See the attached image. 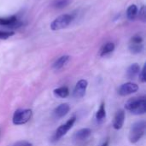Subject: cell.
Segmentation results:
<instances>
[{
	"mask_svg": "<svg viewBox=\"0 0 146 146\" xmlns=\"http://www.w3.org/2000/svg\"><path fill=\"white\" fill-rule=\"evenodd\" d=\"M125 110L133 115H141L146 112L145 97L133 98L125 104Z\"/></svg>",
	"mask_w": 146,
	"mask_h": 146,
	"instance_id": "6da1fadb",
	"label": "cell"
},
{
	"mask_svg": "<svg viewBox=\"0 0 146 146\" xmlns=\"http://www.w3.org/2000/svg\"><path fill=\"white\" fill-rule=\"evenodd\" d=\"M146 129V123L145 121H139L133 123L130 128L128 139L130 143L136 144L139 142L145 135Z\"/></svg>",
	"mask_w": 146,
	"mask_h": 146,
	"instance_id": "7a4b0ae2",
	"label": "cell"
},
{
	"mask_svg": "<svg viewBox=\"0 0 146 146\" xmlns=\"http://www.w3.org/2000/svg\"><path fill=\"white\" fill-rule=\"evenodd\" d=\"M32 115H33V111L30 109L17 110L13 115L12 122L15 126L24 125L30 121Z\"/></svg>",
	"mask_w": 146,
	"mask_h": 146,
	"instance_id": "3957f363",
	"label": "cell"
},
{
	"mask_svg": "<svg viewBox=\"0 0 146 146\" xmlns=\"http://www.w3.org/2000/svg\"><path fill=\"white\" fill-rule=\"evenodd\" d=\"M74 20V16L68 14H64L56 18L50 24V29L57 31L67 27Z\"/></svg>",
	"mask_w": 146,
	"mask_h": 146,
	"instance_id": "277c9868",
	"label": "cell"
},
{
	"mask_svg": "<svg viewBox=\"0 0 146 146\" xmlns=\"http://www.w3.org/2000/svg\"><path fill=\"white\" fill-rule=\"evenodd\" d=\"M92 130L90 128H82L77 131L73 136V142L77 146H83L86 144L92 136Z\"/></svg>",
	"mask_w": 146,
	"mask_h": 146,
	"instance_id": "5b68a950",
	"label": "cell"
},
{
	"mask_svg": "<svg viewBox=\"0 0 146 146\" xmlns=\"http://www.w3.org/2000/svg\"><path fill=\"white\" fill-rule=\"evenodd\" d=\"M76 121V117L73 116L71 117L68 121H67V122L65 124L61 125L55 132L53 137H52V141H58L61 138H62L64 135L67 134V133L72 128V127L74 126V122Z\"/></svg>",
	"mask_w": 146,
	"mask_h": 146,
	"instance_id": "8992f818",
	"label": "cell"
},
{
	"mask_svg": "<svg viewBox=\"0 0 146 146\" xmlns=\"http://www.w3.org/2000/svg\"><path fill=\"white\" fill-rule=\"evenodd\" d=\"M139 90V86L137 84L133 83V82H127L125 84H122L119 89H118V94L120 96L125 97V96H128L130 94H133L134 92H136Z\"/></svg>",
	"mask_w": 146,
	"mask_h": 146,
	"instance_id": "52a82bcc",
	"label": "cell"
},
{
	"mask_svg": "<svg viewBox=\"0 0 146 146\" xmlns=\"http://www.w3.org/2000/svg\"><path fill=\"white\" fill-rule=\"evenodd\" d=\"M88 86V82L86 80H79L74 89V92L73 95L75 98H81L85 96L86 92V88Z\"/></svg>",
	"mask_w": 146,
	"mask_h": 146,
	"instance_id": "ba28073f",
	"label": "cell"
},
{
	"mask_svg": "<svg viewBox=\"0 0 146 146\" xmlns=\"http://www.w3.org/2000/svg\"><path fill=\"white\" fill-rule=\"evenodd\" d=\"M21 25V23L18 21L17 17L15 15H12L6 18L0 17V26L7 27H19Z\"/></svg>",
	"mask_w": 146,
	"mask_h": 146,
	"instance_id": "9c48e42d",
	"label": "cell"
},
{
	"mask_svg": "<svg viewBox=\"0 0 146 146\" xmlns=\"http://www.w3.org/2000/svg\"><path fill=\"white\" fill-rule=\"evenodd\" d=\"M125 121V111L123 110H120L116 112L114 121H113V127L115 130H120L122 128L123 124Z\"/></svg>",
	"mask_w": 146,
	"mask_h": 146,
	"instance_id": "30bf717a",
	"label": "cell"
},
{
	"mask_svg": "<svg viewBox=\"0 0 146 146\" xmlns=\"http://www.w3.org/2000/svg\"><path fill=\"white\" fill-rule=\"evenodd\" d=\"M69 110H70V107L68 104H62L54 110L53 111L54 116L58 119L62 118L69 112Z\"/></svg>",
	"mask_w": 146,
	"mask_h": 146,
	"instance_id": "8fae6325",
	"label": "cell"
},
{
	"mask_svg": "<svg viewBox=\"0 0 146 146\" xmlns=\"http://www.w3.org/2000/svg\"><path fill=\"white\" fill-rule=\"evenodd\" d=\"M140 72V66L138 63H133L130 65L127 70V77L130 80L134 79Z\"/></svg>",
	"mask_w": 146,
	"mask_h": 146,
	"instance_id": "7c38bea8",
	"label": "cell"
},
{
	"mask_svg": "<svg viewBox=\"0 0 146 146\" xmlns=\"http://www.w3.org/2000/svg\"><path fill=\"white\" fill-rule=\"evenodd\" d=\"M69 58H70V56L68 55L62 56L61 57H59L57 60L55 61V62L53 63V68L56 70L61 69L62 68H63L67 64V62L69 61Z\"/></svg>",
	"mask_w": 146,
	"mask_h": 146,
	"instance_id": "4fadbf2b",
	"label": "cell"
},
{
	"mask_svg": "<svg viewBox=\"0 0 146 146\" xmlns=\"http://www.w3.org/2000/svg\"><path fill=\"white\" fill-rule=\"evenodd\" d=\"M115 45L114 43H112V42L106 43L104 45L102 46V48L99 51V56H105L108 54L113 52L115 50Z\"/></svg>",
	"mask_w": 146,
	"mask_h": 146,
	"instance_id": "5bb4252c",
	"label": "cell"
},
{
	"mask_svg": "<svg viewBox=\"0 0 146 146\" xmlns=\"http://www.w3.org/2000/svg\"><path fill=\"white\" fill-rule=\"evenodd\" d=\"M106 117V110H105V104L103 102L100 104L99 109L96 113V120L98 123H102Z\"/></svg>",
	"mask_w": 146,
	"mask_h": 146,
	"instance_id": "9a60e30c",
	"label": "cell"
},
{
	"mask_svg": "<svg viewBox=\"0 0 146 146\" xmlns=\"http://www.w3.org/2000/svg\"><path fill=\"white\" fill-rule=\"evenodd\" d=\"M53 92L56 97H58L61 98H65L69 95V90L68 86H61V87L56 88L53 91Z\"/></svg>",
	"mask_w": 146,
	"mask_h": 146,
	"instance_id": "2e32d148",
	"label": "cell"
},
{
	"mask_svg": "<svg viewBox=\"0 0 146 146\" xmlns=\"http://www.w3.org/2000/svg\"><path fill=\"white\" fill-rule=\"evenodd\" d=\"M138 13H139V9H138V7H137L135 4H132V5H130V6L127 8V15L128 19L133 20V19L137 16Z\"/></svg>",
	"mask_w": 146,
	"mask_h": 146,
	"instance_id": "e0dca14e",
	"label": "cell"
},
{
	"mask_svg": "<svg viewBox=\"0 0 146 146\" xmlns=\"http://www.w3.org/2000/svg\"><path fill=\"white\" fill-rule=\"evenodd\" d=\"M144 49V46L142 44H130L129 50L133 54H139Z\"/></svg>",
	"mask_w": 146,
	"mask_h": 146,
	"instance_id": "ac0fdd59",
	"label": "cell"
},
{
	"mask_svg": "<svg viewBox=\"0 0 146 146\" xmlns=\"http://www.w3.org/2000/svg\"><path fill=\"white\" fill-rule=\"evenodd\" d=\"M71 3V0H56L53 3V6L56 9H62L67 7Z\"/></svg>",
	"mask_w": 146,
	"mask_h": 146,
	"instance_id": "d6986e66",
	"label": "cell"
},
{
	"mask_svg": "<svg viewBox=\"0 0 146 146\" xmlns=\"http://www.w3.org/2000/svg\"><path fill=\"white\" fill-rule=\"evenodd\" d=\"M15 35L14 32H5V31H0V39L1 40H5L11 36Z\"/></svg>",
	"mask_w": 146,
	"mask_h": 146,
	"instance_id": "ffe728a7",
	"label": "cell"
},
{
	"mask_svg": "<svg viewBox=\"0 0 146 146\" xmlns=\"http://www.w3.org/2000/svg\"><path fill=\"white\" fill-rule=\"evenodd\" d=\"M143 38L139 35H134L131 38V44H142Z\"/></svg>",
	"mask_w": 146,
	"mask_h": 146,
	"instance_id": "44dd1931",
	"label": "cell"
},
{
	"mask_svg": "<svg viewBox=\"0 0 146 146\" xmlns=\"http://www.w3.org/2000/svg\"><path fill=\"white\" fill-rule=\"evenodd\" d=\"M139 80L142 83H145L146 81V76H145V66H144V68H142V70H140L139 72Z\"/></svg>",
	"mask_w": 146,
	"mask_h": 146,
	"instance_id": "7402d4cb",
	"label": "cell"
},
{
	"mask_svg": "<svg viewBox=\"0 0 146 146\" xmlns=\"http://www.w3.org/2000/svg\"><path fill=\"white\" fill-rule=\"evenodd\" d=\"M12 146H33L32 143L28 142V141H25V140H21V141H18L16 143H15Z\"/></svg>",
	"mask_w": 146,
	"mask_h": 146,
	"instance_id": "603a6c76",
	"label": "cell"
},
{
	"mask_svg": "<svg viewBox=\"0 0 146 146\" xmlns=\"http://www.w3.org/2000/svg\"><path fill=\"white\" fill-rule=\"evenodd\" d=\"M138 14H139V18L143 21H145V6L141 7V9H139V13H138Z\"/></svg>",
	"mask_w": 146,
	"mask_h": 146,
	"instance_id": "cb8c5ba5",
	"label": "cell"
},
{
	"mask_svg": "<svg viewBox=\"0 0 146 146\" xmlns=\"http://www.w3.org/2000/svg\"><path fill=\"white\" fill-rule=\"evenodd\" d=\"M109 145H110V139H107L103 144H101L99 146H109Z\"/></svg>",
	"mask_w": 146,
	"mask_h": 146,
	"instance_id": "d4e9b609",
	"label": "cell"
}]
</instances>
